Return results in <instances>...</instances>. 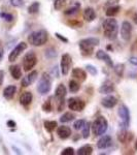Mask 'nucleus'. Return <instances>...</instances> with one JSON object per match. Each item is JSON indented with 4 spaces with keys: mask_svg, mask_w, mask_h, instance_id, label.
Listing matches in <instances>:
<instances>
[{
    "mask_svg": "<svg viewBox=\"0 0 137 155\" xmlns=\"http://www.w3.org/2000/svg\"><path fill=\"white\" fill-rule=\"evenodd\" d=\"M133 21L135 22V24L137 25V14H134L133 15Z\"/></svg>",
    "mask_w": 137,
    "mask_h": 155,
    "instance_id": "09e8293b",
    "label": "nucleus"
},
{
    "mask_svg": "<svg viewBox=\"0 0 137 155\" xmlns=\"http://www.w3.org/2000/svg\"><path fill=\"white\" fill-rule=\"evenodd\" d=\"M37 57L33 51L28 52L23 58V68L25 71H29L36 65Z\"/></svg>",
    "mask_w": 137,
    "mask_h": 155,
    "instance_id": "423d86ee",
    "label": "nucleus"
},
{
    "mask_svg": "<svg viewBox=\"0 0 137 155\" xmlns=\"http://www.w3.org/2000/svg\"><path fill=\"white\" fill-rule=\"evenodd\" d=\"M74 118H75V116H74L73 114L70 113V112H67V113L63 114L60 117V122H62V123H67V122H70L72 120H74Z\"/></svg>",
    "mask_w": 137,
    "mask_h": 155,
    "instance_id": "bb28decb",
    "label": "nucleus"
},
{
    "mask_svg": "<svg viewBox=\"0 0 137 155\" xmlns=\"http://www.w3.org/2000/svg\"><path fill=\"white\" fill-rule=\"evenodd\" d=\"M79 7H81V4H79V3H75L73 6L67 8L66 11L64 12V14H65L66 16H72V15L76 14L78 11H79Z\"/></svg>",
    "mask_w": 137,
    "mask_h": 155,
    "instance_id": "c85d7f7f",
    "label": "nucleus"
},
{
    "mask_svg": "<svg viewBox=\"0 0 137 155\" xmlns=\"http://www.w3.org/2000/svg\"><path fill=\"white\" fill-rule=\"evenodd\" d=\"M132 25L128 21H124L121 26V36L125 41H129L132 36Z\"/></svg>",
    "mask_w": 137,
    "mask_h": 155,
    "instance_id": "9b49d317",
    "label": "nucleus"
},
{
    "mask_svg": "<svg viewBox=\"0 0 137 155\" xmlns=\"http://www.w3.org/2000/svg\"><path fill=\"white\" fill-rule=\"evenodd\" d=\"M57 134L61 140H66L71 136V128L65 125L59 126L57 129Z\"/></svg>",
    "mask_w": 137,
    "mask_h": 155,
    "instance_id": "4468645a",
    "label": "nucleus"
},
{
    "mask_svg": "<svg viewBox=\"0 0 137 155\" xmlns=\"http://www.w3.org/2000/svg\"><path fill=\"white\" fill-rule=\"evenodd\" d=\"M51 88H52V79L49 74L44 72V74H42V77L40 78V80H39L37 90H38L39 93L44 95V94L49 93V92L51 91Z\"/></svg>",
    "mask_w": 137,
    "mask_h": 155,
    "instance_id": "39448f33",
    "label": "nucleus"
},
{
    "mask_svg": "<svg viewBox=\"0 0 137 155\" xmlns=\"http://www.w3.org/2000/svg\"><path fill=\"white\" fill-rule=\"evenodd\" d=\"M3 80H4V71H0V86L3 83Z\"/></svg>",
    "mask_w": 137,
    "mask_h": 155,
    "instance_id": "a18cd8bd",
    "label": "nucleus"
},
{
    "mask_svg": "<svg viewBox=\"0 0 137 155\" xmlns=\"http://www.w3.org/2000/svg\"><path fill=\"white\" fill-rule=\"evenodd\" d=\"M84 124H86V121H84V119H78V120H76V121L73 123V128L75 129V130L83 129V127H84Z\"/></svg>",
    "mask_w": 137,
    "mask_h": 155,
    "instance_id": "72a5a7b5",
    "label": "nucleus"
},
{
    "mask_svg": "<svg viewBox=\"0 0 137 155\" xmlns=\"http://www.w3.org/2000/svg\"><path fill=\"white\" fill-rule=\"evenodd\" d=\"M78 155H90L93 153V148H92V146H90V145H84V146L81 147L78 152H76Z\"/></svg>",
    "mask_w": 137,
    "mask_h": 155,
    "instance_id": "393cba45",
    "label": "nucleus"
},
{
    "mask_svg": "<svg viewBox=\"0 0 137 155\" xmlns=\"http://www.w3.org/2000/svg\"><path fill=\"white\" fill-rule=\"evenodd\" d=\"M96 57L98 58L99 60H102V61H104L106 64H107V66L109 67H113V60H111L110 56L106 53L105 51H103V50H99L98 52L96 53Z\"/></svg>",
    "mask_w": 137,
    "mask_h": 155,
    "instance_id": "ddd939ff",
    "label": "nucleus"
},
{
    "mask_svg": "<svg viewBox=\"0 0 137 155\" xmlns=\"http://www.w3.org/2000/svg\"><path fill=\"white\" fill-rule=\"evenodd\" d=\"M0 17L3 20H5L6 22H11L12 20H14V16H12L11 14H8V12H1Z\"/></svg>",
    "mask_w": 137,
    "mask_h": 155,
    "instance_id": "4c0bfd02",
    "label": "nucleus"
},
{
    "mask_svg": "<svg viewBox=\"0 0 137 155\" xmlns=\"http://www.w3.org/2000/svg\"><path fill=\"white\" fill-rule=\"evenodd\" d=\"M12 149H14V151H16V153H17V154H22V152L20 151V149H18V148H17L16 146H12Z\"/></svg>",
    "mask_w": 137,
    "mask_h": 155,
    "instance_id": "de8ad7c7",
    "label": "nucleus"
},
{
    "mask_svg": "<svg viewBox=\"0 0 137 155\" xmlns=\"http://www.w3.org/2000/svg\"><path fill=\"white\" fill-rule=\"evenodd\" d=\"M67 106H68L69 110L71 111H75V112H81L86 107V104H84V101L79 98H76V97H71L67 101Z\"/></svg>",
    "mask_w": 137,
    "mask_h": 155,
    "instance_id": "6e6552de",
    "label": "nucleus"
},
{
    "mask_svg": "<svg viewBox=\"0 0 137 155\" xmlns=\"http://www.w3.org/2000/svg\"><path fill=\"white\" fill-rule=\"evenodd\" d=\"M129 61H130V63H132L133 65H137V58L136 57H131V58L129 59Z\"/></svg>",
    "mask_w": 137,
    "mask_h": 155,
    "instance_id": "c03bdc74",
    "label": "nucleus"
},
{
    "mask_svg": "<svg viewBox=\"0 0 137 155\" xmlns=\"http://www.w3.org/2000/svg\"><path fill=\"white\" fill-rule=\"evenodd\" d=\"M43 125H44V128H46L49 132H52L53 130H55V128L58 126L56 121H49V120H46V121L43 122Z\"/></svg>",
    "mask_w": 137,
    "mask_h": 155,
    "instance_id": "c756f323",
    "label": "nucleus"
},
{
    "mask_svg": "<svg viewBox=\"0 0 137 155\" xmlns=\"http://www.w3.org/2000/svg\"><path fill=\"white\" fill-rule=\"evenodd\" d=\"M135 149L137 150V141H136V143H135Z\"/></svg>",
    "mask_w": 137,
    "mask_h": 155,
    "instance_id": "8fccbe9b",
    "label": "nucleus"
},
{
    "mask_svg": "<svg viewBox=\"0 0 137 155\" xmlns=\"http://www.w3.org/2000/svg\"><path fill=\"white\" fill-rule=\"evenodd\" d=\"M114 90V86L113 83L110 81H105L103 84L101 85V87L99 88V92L101 94H109L111 92H113Z\"/></svg>",
    "mask_w": 137,
    "mask_h": 155,
    "instance_id": "aec40b11",
    "label": "nucleus"
},
{
    "mask_svg": "<svg viewBox=\"0 0 137 155\" xmlns=\"http://www.w3.org/2000/svg\"><path fill=\"white\" fill-rule=\"evenodd\" d=\"M99 44H100L99 38H96V37H88V38L81 39L78 42V46L81 51V54L84 56H90V55L93 54L94 48L96 46H98Z\"/></svg>",
    "mask_w": 137,
    "mask_h": 155,
    "instance_id": "f03ea898",
    "label": "nucleus"
},
{
    "mask_svg": "<svg viewBox=\"0 0 137 155\" xmlns=\"http://www.w3.org/2000/svg\"><path fill=\"white\" fill-rule=\"evenodd\" d=\"M65 4H66V0H55L54 8L56 9V11H61Z\"/></svg>",
    "mask_w": 137,
    "mask_h": 155,
    "instance_id": "473e14b6",
    "label": "nucleus"
},
{
    "mask_svg": "<svg viewBox=\"0 0 137 155\" xmlns=\"http://www.w3.org/2000/svg\"><path fill=\"white\" fill-rule=\"evenodd\" d=\"M73 154H74V149L72 148V147L65 148L61 152V155H73Z\"/></svg>",
    "mask_w": 137,
    "mask_h": 155,
    "instance_id": "ea45409f",
    "label": "nucleus"
},
{
    "mask_svg": "<svg viewBox=\"0 0 137 155\" xmlns=\"http://www.w3.org/2000/svg\"><path fill=\"white\" fill-rule=\"evenodd\" d=\"M11 4L14 7H21L24 4L23 0H11Z\"/></svg>",
    "mask_w": 137,
    "mask_h": 155,
    "instance_id": "a19ab883",
    "label": "nucleus"
},
{
    "mask_svg": "<svg viewBox=\"0 0 137 155\" xmlns=\"http://www.w3.org/2000/svg\"><path fill=\"white\" fill-rule=\"evenodd\" d=\"M32 99H33V95H32L31 92L29 91L23 92L21 94V96H20V104L24 107H28L29 104H31Z\"/></svg>",
    "mask_w": 137,
    "mask_h": 155,
    "instance_id": "f3484780",
    "label": "nucleus"
},
{
    "mask_svg": "<svg viewBox=\"0 0 137 155\" xmlns=\"http://www.w3.org/2000/svg\"><path fill=\"white\" fill-rule=\"evenodd\" d=\"M55 35H56L57 38H59L61 41L65 42V44H67V42H68V39H67L65 36H63V35H61L60 33H58V32H56V33H55Z\"/></svg>",
    "mask_w": 137,
    "mask_h": 155,
    "instance_id": "79ce46f5",
    "label": "nucleus"
},
{
    "mask_svg": "<svg viewBox=\"0 0 137 155\" xmlns=\"http://www.w3.org/2000/svg\"><path fill=\"white\" fill-rule=\"evenodd\" d=\"M113 144V139H111L110 136H103L100 137V140L97 143V147L99 149H105L108 148L110 145Z\"/></svg>",
    "mask_w": 137,
    "mask_h": 155,
    "instance_id": "a211bd4d",
    "label": "nucleus"
},
{
    "mask_svg": "<svg viewBox=\"0 0 137 155\" xmlns=\"http://www.w3.org/2000/svg\"><path fill=\"white\" fill-rule=\"evenodd\" d=\"M132 139H133V134L127 131L126 128H122V130L118 134V140L123 144H126L127 142L131 141Z\"/></svg>",
    "mask_w": 137,
    "mask_h": 155,
    "instance_id": "dca6fc26",
    "label": "nucleus"
},
{
    "mask_svg": "<svg viewBox=\"0 0 137 155\" xmlns=\"http://www.w3.org/2000/svg\"><path fill=\"white\" fill-rule=\"evenodd\" d=\"M66 94H67L66 87L64 86L63 84H59L56 89V91H55V96H56V98H58L59 101L60 99H64V97L66 96Z\"/></svg>",
    "mask_w": 137,
    "mask_h": 155,
    "instance_id": "5701e85b",
    "label": "nucleus"
},
{
    "mask_svg": "<svg viewBox=\"0 0 137 155\" xmlns=\"http://www.w3.org/2000/svg\"><path fill=\"white\" fill-rule=\"evenodd\" d=\"M119 9H121V6L119 5H113V6H109L105 12V15L107 17H114L116 15L119 14Z\"/></svg>",
    "mask_w": 137,
    "mask_h": 155,
    "instance_id": "a878e982",
    "label": "nucleus"
},
{
    "mask_svg": "<svg viewBox=\"0 0 137 155\" xmlns=\"http://www.w3.org/2000/svg\"><path fill=\"white\" fill-rule=\"evenodd\" d=\"M27 49V44L24 41H21L19 42L18 45L16 46V48H14L12 51L9 53L8 55V61L9 62H14L17 60V58L21 55V53L23 51H25V50Z\"/></svg>",
    "mask_w": 137,
    "mask_h": 155,
    "instance_id": "1a4fd4ad",
    "label": "nucleus"
},
{
    "mask_svg": "<svg viewBox=\"0 0 137 155\" xmlns=\"http://www.w3.org/2000/svg\"><path fill=\"white\" fill-rule=\"evenodd\" d=\"M6 125L8 127H11V128H14V127L17 126V123L14 121V120H8V121L6 122Z\"/></svg>",
    "mask_w": 137,
    "mask_h": 155,
    "instance_id": "37998d69",
    "label": "nucleus"
},
{
    "mask_svg": "<svg viewBox=\"0 0 137 155\" xmlns=\"http://www.w3.org/2000/svg\"><path fill=\"white\" fill-rule=\"evenodd\" d=\"M72 63V58L69 54H63L61 58V63H60V66H61V74L66 76L68 74L69 71H70V66Z\"/></svg>",
    "mask_w": 137,
    "mask_h": 155,
    "instance_id": "9d476101",
    "label": "nucleus"
},
{
    "mask_svg": "<svg viewBox=\"0 0 137 155\" xmlns=\"http://www.w3.org/2000/svg\"><path fill=\"white\" fill-rule=\"evenodd\" d=\"M79 88H81V86H79V84L76 81H74V80H70L69 81V90H70V92L76 93L79 90Z\"/></svg>",
    "mask_w": 137,
    "mask_h": 155,
    "instance_id": "7c9ffc66",
    "label": "nucleus"
},
{
    "mask_svg": "<svg viewBox=\"0 0 137 155\" xmlns=\"http://www.w3.org/2000/svg\"><path fill=\"white\" fill-rule=\"evenodd\" d=\"M39 7H40V3L38 1H35L33 2L32 4H30L29 7H28V12L31 15H34V14H37L39 12Z\"/></svg>",
    "mask_w": 137,
    "mask_h": 155,
    "instance_id": "cd10ccee",
    "label": "nucleus"
},
{
    "mask_svg": "<svg viewBox=\"0 0 137 155\" xmlns=\"http://www.w3.org/2000/svg\"><path fill=\"white\" fill-rule=\"evenodd\" d=\"M83 17L84 19V21L87 22H93L96 19V12L93 7H87L84 8V11L83 12Z\"/></svg>",
    "mask_w": 137,
    "mask_h": 155,
    "instance_id": "6ab92c4d",
    "label": "nucleus"
},
{
    "mask_svg": "<svg viewBox=\"0 0 137 155\" xmlns=\"http://www.w3.org/2000/svg\"><path fill=\"white\" fill-rule=\"evenodd\" d=\"M42 110H43L44 112H46V113H49V112L52 111V104L49 101H46L44 102L43 104H42Z\"/></svg>",
    "mask_w": 137,
    "mask_h": 155,
    "instance_id": "58836bf2",
    "label": "nucleus"
},
{
    "mask_svg": "<svg viewBox=\"0 0 137 155\" xmlns=\"http://www.w3.org/2000/svg\"><path fill=\"white\" fill-rule=\"evenodd\" d=\"M102 28H103L104 36L109 41H114L118 37L119 33V24L113 17H109V19L104 20L103 24H102Z\"/></svg>",
    "mask_w": 137,
    "mask_h": 155,
    "instance_id": "f257e3e1",
    "label": "nucleus"
},
{
    "mask_svg": "<svg viewBox=\"0 0 137 155\" xmlns=\"http://www.w3.org/2000/svg\"><path fill=\"white\" fill-rule=\"evenodd\" d=\"M9 72L14 80H20L22 77V71L19 65H11L9 67Z\"/></svg>",
    "mask_w": 137,
    "mask_h": 155,
    "instance_id": "b1692460",
    "label": "nucleus"
},
{
    "mask_svg": "<svg viewBox=\"0 0 137 155\" xmlns=\"http://www.w3.org/2000/svg\"><path fill=\"white\" fill-rule=\"evenodd\" d=\"M124 68H125V65L124 64H116V66H113V69L116 71V74H118L119 77H123L124 74Z\"/></svg>",
    "mask_w": 137,
    "mask_h": 155,
    "instance_id": "f704fd0d",
    "label": "nucleus"
},
{
    "mask_svg": "<svg viewBox=\"0 0 137 155\" xmlns=\"http://www.w3.org/2000/svg\"><path fill=\"white\" fill-rule=\"evenodd\" d=\"M86 69H87V71L89 72L90 74H92V76H96L97 74V68L95 66H93V65H91V64H87L86 65Z\"/></svg>",
    "mask_w": 137,
    "mask_h": 155,
    "instance_id": "e433bc0d",
    "label": "nucleus"
},
{
    "mask_svg": "<svg viewBox=\"0 0 137 155\" xmlns=\"http://www.w3.org/2000/svg\"><path fill=\"white\" fill-rule=\"evenodd\" d=\"M16 92H17V87L14 86V85H9V86L5 87L3 90L4 98H6L7 101H11V99L14 98Z\"/></svg>",
    "mask_w": 137,
    "mask_h": 155,
    "instance_id": "412c9836",
    "label": "nucleus"
},
{
    "mask_svg": "<svg viewBox=\"0 0 137 155\" xmlns=\"http://www.w3.org/2000/svg\"><path fill=\"white\" fill-rule=\"evenodd\" d=\"M37 77H38V72H37L36 71H31L30 74H28L26 77H24L23 79H22L21 86L25 88V87H28V86H30V85H32L34 82L36 81Z\"/></svg>",
    "mask_w": 137,
    "mask_h": 155,
    "instance_id": "f8f14e48",
    "label": "nucleus"
},
{
    "mask_svg": "<svg viewBox=\"0 0 137 155\" xmlns=\"http://www.w3.org/2000/svg\"><path fill=\"white\" fill-rule=\"evenodd\" d=\"M92 131L95 136H102L106 132L108 128V122L103 116H99L95 119L92 124Z\"/></svg>",
    "mask_w": 137,
    "mask_h": 155,
    "instance_id": "20e7f679",
    "label": "nucleus"
},
{
    "mask_svg": "<svg viewBox=\"0 0 137 155\" xmlns=\"http://www.w3.org/2000/svg\"><path fill=\"white\" fill-rule=\"evenodd\" d=\"M3 56H4V50L0 49V61L2 60V58H3Z\"/></svg>",
    "mask_w": 137,
    "mask_h": 155,
    "instance_id": "49530a36",
    "label": "nucleus"
},
{
    "mask_svg": "<svg viewBox=\"0 0 137 155\" xmlns=\"http://www.w3.org/2000/svg\"><path fill=\"white\" fill-rule=\"evenodd\" d=\"M116 104H118V98L113 95L106 96L105 98H103L101 101L102 106L104 107H107V109H113V107L116 106Z\"/></svg>",
    "mask_w": 137,
    "mask_h": 155,
    "instance_id": "2eb2a0df",
    "label": "nucleus"
},
{
    "mask_svg": "<svg viewBox=\"0 0 137 155\" xmlns=\"http://www.w3.org/2000/svg\"><path fill=\"white\" fill-rule=\"evenodd\" d=\"M90 129H91V123L86 122V124L83 127V137L84 139H88L90 137Z\"/></svg>",
    "mask_w": 137,
    "mask_h": 155,
    "instance_id": "2f4dec72",
    "label": "nucleus"
},
{
    "mask_svg": "<svg viewBox=\"0 0 137 155\" xmlns=\"http://www.w3.org/2000/svg\"><path fill=\"white\" fill-rule=\"evenodd\" d=\"M57 56V52L56 50H54L53 48H49L48 50H46V57L49 59H52V58H55Z\"/></svg>",
    "mask_w": 137,
    "mask_h": 155,
    "instance_id": "c9c22d12",
    "label": "nucleus"
},
{
    "mask_svg": "<svg viewBox=\"0 0 137 155\" xmlns=\"http://www.w3.org/2000/svg\"><path fill=\"white\" fill-rule=\"evenodd\" d=\"M72 77L76 80H79L81 82H84V81H86V79H87V74L84 69L76 67V68H74L73 71H72Z\"/></svg>",
    "mask_w": 137,
    "mask_h": 155,
    "instance_id": "4be33fe9",
    "label": "nucleus"
},
{
    "mask_svg": "<svg viewBox=\"0 0 137 155\" xmlns=\"http://www.w3.org/2000/svg\"><path fill=\"white\" fill-rule=\"evenodd\" d=\"M119 116L122 119V128H127L130 125V112L126 104H122L119 107Z\"/></svg>",
    "mask_w": 137,
    "mask_h": 155,
    "instance_id": "0eeeda50",
    "label": "nucleus"
},
{
    "mask_svg": "<svg viewBox=\"0 0 137 155\" xmlns=\"http://www.w3.org/2000/svg\"><path fill=\"white\" fill-rule=\"evenodd\" d=\"M49 38V34L46 30L41 29V30H36L33 31L29 34L28 36V41L30 45L34 47H40L43 46Z\"/></svg>",
    "mask_w": 137,
    "mask_h": 155,
    "instance_id": "7ed1b4c3",
    "label": "nucleus"
}]
</instances>
